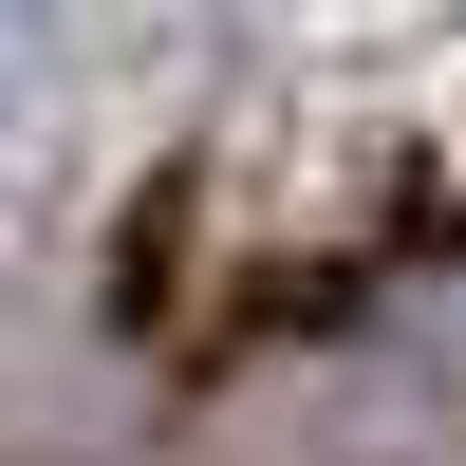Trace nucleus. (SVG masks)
<instances>
[{"instance_id": "nucleus-1", "label": "nucleus", "mask_w": 466, "mask_h": 466, "mask_svg": "<svg viewBox=\"0 0 466 466\" xmlns=\"http://www.w3.org/2000/svg\"><path fill=\"white\" fill-rule=\"evenodd\" d=\"M19 75H37V0H0V94H19Z\"/></svg>"}]
</instances>
